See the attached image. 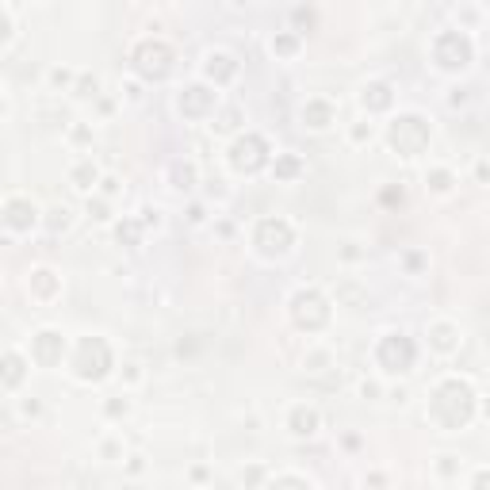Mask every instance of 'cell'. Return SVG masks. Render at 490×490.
<instances>
[{"label": "cell", "mask_w": 490, "mask_h": 490, "mask_svg": "<svg viewBox=\"0 0 490 490\" xmlns=\"http://www.w3.org/2000/svg\"><path fill=\"white\" fill-rule=\"evenodd\" d=\"M429 142V126L421 123L418 115H402L394 119L391 126V146L402 153V157H414V153H421V146Z\"/></svg>", "instance_id": "6da1fadb"}, {"label": "cell", "mask_w": 490, "mask_h": 490, "mask_svg": "<svg viewBox=\"0 0 490 490\" xmlns=\"http://www.w3.org/2000/svg\"><path fill=\"white\" fill-rule=\"evenodd\" d=\"M379 364L387 368V372H406V368L414 364V345L402 333H387L383 345H379Z\"/></svg>", "instance_id": "7a4b0ae2"}, {"label": "cell", "mask_w": 490, "mask_h": 490, "mask_svg": "<svg viewBox=\"0 0 490 490\" xmlns=\"http://www.w3.org/2000/svg\"><path fill=\"white\" fill-rule=\"evenodd\" d=\"M257 245L260 253H287L291 249V226L284 223V219H268V223L257 226Z\"/></svg>", "instance_id": "3957f363"}, {"label": "cell", "mask_w": 490, "mask_h": 490, "mask_svg": "<svg viewBox=\"0 0 490 490\" xmlns=\"http://www.w3.org/2000/svg\"><path fill=\"white\" fill-rule=\"evenodd\" d=\"M437 62L445 65V69H464L467 62H471V43L467 38H460V35H441L437 38Z\"/></svg>", "instance_id": "277c9868"}, {"label": "cell", "mask_w": 490, "mask_h": 490, "mask_svg": "<svg viewBox=\"0 0 490 490\" xmlns=\"http://www.w3.org/2000/svg\"><path fill=\"white\" fill-rule=\"evenodd\" d=\"M138 69L146 73V77H165L169 73V62H172V54H169V46H161V43H146V46H138Z\"/></svg>", "instance_id": "5b68a950"}, {"label": "cell", "mask_w": 490, "mask_h": 490, "mask_svg": "<svg viewBox=\"0 0 490 490\" xmlns=\"http://www.w3.org/2000/svg\"><path fill=\"white\" fill-rule=\"evenodd\" d=\"M230 161H234V169H245V172L260 169L265 165V142L260 138H245V142H238L230 150Z\"/></svg>", "instance_id": "8992f818"}, {"label": "cell", "mask_w": 490, "mask_h": 490, "mask_svg": "<svg viewBox=\"0 0 490 490\" xmlns=\"http://www.w3.org/2000/svg\"><path fill=\"white\" fill-rule=\"evenodd\" d=\"M291 307H295V322H299V326H307V314H314V326L326 322V303H322L314 291H299L291 299Z\"/></svg>", "instance_id": "52a82bcc"}, {"label": "cell", "mask_w": 490, "mask_h": 490, "mask_svg": "<svg viewBox=\"0 0 490 490\" xmlns=\"http://www.w3.org/2000/svg\"><path fill=\"white\" fill-rule=\"evenodd\" d=\"M31 353H35V360H38L43 368H54L58 360H62V337H58V333H50V330L38 333Z\"/></svg>", "instance_id": "ba28073f"}, {"label": "cell", "mask_w": 490, "mask_h": 490, "mask_svg": "<svg viewBox=\"0 0 490 490\" xmlns=\"http://www.w3.org/2000/svg\"><path fill=\"white\" fill-rule=\"evenodd\" d=\"M4 219H8V226H16V230H27V226L35 223V207L27 203V199H12V203L4 207Z\"/></svg>", "instance_id": "9c48e42d"}, {"label": "cell", "mask_w": 490, "mask_h": 490, "mask_svg": "<svg viewBox=\"0 0 490 490\" xmlns=\"http://www.w3.org/2000/svg\"><path fill=\"white\" fill-rule=\"evenodd\" d=\"M214 104V96L207 89H199V85H192V89L180 96V111H188V115H199L203 107H211Z\"/></svg>", "instance_id": "30bf717a"}, {"label": "cell", "mask_w": 490, "mask_h": 490, "mask_svg": "<svg viewBox=\"0 0 490 490\" xmlns=\"http://www.w3.org/2000/svg\"><path fill=\"white\" fill-rule=\"evenodd\" d=\"M314 429H318V414L307 410V406H299V410L291 414V433L295 437H311Z\"/></svg>", "instance_id": "8fae6325"}, {"label": "cell", "mask_w": 490, "mask_h": 490, "mask_svg": "<svg viewBox=\"0 0 490 490\" xmlns=\"http://www.w3.org/2000/svg\"><path fill=\"white\" fill-rule=\"evenodd\" d=\"M234 69H238V65L230 62V54H211V58H207V73H219V80H226V77H234Z\"/></svg>", "instance_id": "7c38bea8"}, {"label": "cell", "mask_w": 490, "mask_h": 490, "mask_svg": "<svg viewBox=\"0 0 490 490\" xmlns=\"http://www.w3.org/2000/svg\"><path fill=\"white\" fill-rule=\"evenodd\" d=\"M330 104H311V107H303V119H311V126H326L330 123Z\"/></svg>", "instance_id": "4fadbf2b"}, {"label": "cell", "mask_w": 490, "mask_h": 490, "mask_svg": "<svg viewBox=\"0 0 490 490\" xmlns=\"http://www.w3.org/2000/svg\"><path fill=\"white\" fill-rule=\"evenodd\" d=\"M0 375H4V383H19V379H23L19 357H4V360H0Z\"/></svg>", "instance_id": "5bb4252c"}, {"label": "cell", "mask_w": 490, "mask_h": 490, "mask_svg": "<svg viewBox=\"0 0 490 490\" xmlns=\"http://www.w3.org/2000/svg\"><path fill=\"white\" fill-rule=\"evenodd\" d=\"M73 180H77V188H80V192H89V188H92V180H96V165H92V161H85V165H77V172H73Z\"/></svg>", "instance_id": "9a60e30c"}, {"label": "cell", "mask_w": 490, "mask_h": 490, "mask_svg": "<svg viewBox=\"0 0 490 490\" xmlns=\"http://www.w3.org/2000/svg\"><path fill=\"white\" fill-rule=\"evenodd\" d=\"M364 104H372V107H387V104H391V96H387V85H372V89L364 92Z\"/></svg>", "instance_id": "2e32d148"}, {"label": "cell", "mask_w": 490, "mask_h": 490, "mask_svg": "<svg viewBox=\"0 0 490 490\" xmlns=\"http://www.w3.org/2000/svg\"><path fill=\"white\" fill-rule=\"evenodd\" d=\"M131 241V245H138V223H123L119 226V241Z\"/></svg>", "instance_id": "e0dca14e"}, {"label": "cell", "mask_w": 490, "mask_h": 490, "mask_svg": "<svg viewBox=\"0 0 490 490\" xmlns=\"http://www.w3.org/2000/svg\"><path fill=\"white\" fill-rule=\"evenodd\" d=\"M295 169H299V161H295V157H284V161H280V177H291Z\"/></svg>", "instance_id": "ac0fdd59"}, {"label": "cell", "mask_w": 490, "mask_h": 490, "mask_svg": "<svg viewBox=\"0 0 490 490\" xmlns=\"http://www.w3.org/2000/svg\"><path fill=\"white\" fill-rule=\"evenodd\" d=\"M50 226H62V230H65V226H69V211H65V207H62V211H54Z\"/></svg>", "instance_id": "d6986e66"}, {"label": "cell", "mask_w": 490, "mask_h": 490, "mask_svg": "<svg viewBox=\"0 0 490 490\" xmlns=\"http://www.w3.org/2000/svg\"><path fill=\"white\" fill-rule=\"evenodd\" d=\"M272 46H276L280 54H291V50H295V43H291V38H280V43H272Z\"/></svg>", "instance_id": "ffe728a7"}, {"label": "cell", "mask_w": 490, "mask_h": 490, "mask_svg": "<svg viewBox=\"0 0 490 490\" xmlns=\"http://www.w3.org/2000/svg\"><path fill=\"white\" fill-rule=\"evenodd\" d=\"M433 188H437V192H445V188H448V172H437V177H433Z\"/></svg>", "instance_id": "44dd1931"}, {"label": "cell", "mask_w": 490, "mask_h": 490, "mask_svg": "<svg viewBox=\"0 0 490 490\" xmlns=\"http://www.w3.org/2000/svg\"><path fill=\"white\" fill-rule=\"evenodd\" d=\"M89 211H92V219H107V207L104 203H92Z\"/></svg>", "instance_id": "7402d4cb"}, {"label": "cell", "mask_w": 490, "mask_h": 490, "mask_svg": "<svg viewBox=\"0 0 490 490\" xmlns=\"http://www.w3.org/2000/svg\"><path fill=\"white\" fill-rule=\"evenodd\" d=\"M475 490H487V475H479V482H475Z\"/></svg>", "instance_id": "603a6c76"}]
</instances>
